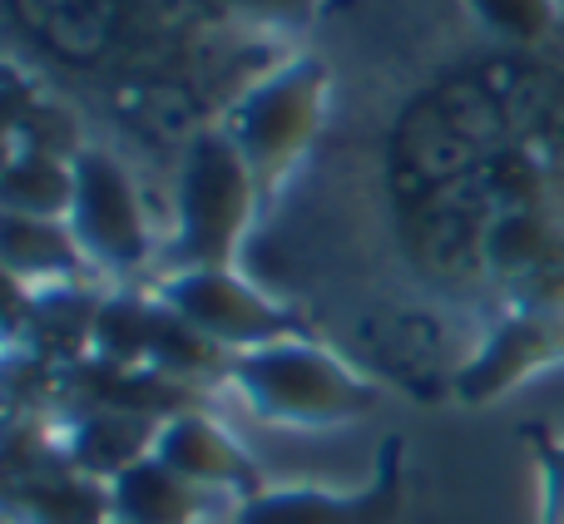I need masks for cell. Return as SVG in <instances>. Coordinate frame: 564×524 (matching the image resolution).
<instances>
[{
    "instance_id": "obj_1",
    "label": "cell",
    "mask_w": 564,
    "mask_h": 524,
    "mask_svg": "<svg viewBox=\"0 0 564 524\" xmlns=\"http://www.w3.org/2000/svg\"><path fill=\"white\" fill-rule=\"evenodd\" d=\"M234 386L243 391L248 411L268 426H341L367 411H377V386L347 371L327 347L307 337H288L273 347L238 351L234 357Z\"/></svg>"
},
{
    "instance_id": "obj_2",
    "label": "cell",
    "mask_w": 564,
    "mask_h": 524,
    "mask_svg": "<svg viewBox=\"0 0 564 524\" xmlns=\"http://www.w3.org/2000/svg\"><path fill=\"white\" fill-rule=\"evenodd\" d=\"M258 208L263 198L234 139L224 129L198 134L178 168V228L164 248V277L194 268H234Z\"/></svg>"
},
{
    "instance_id": "obj_3",
    "label": "cell",
    "mask_w": 564,
    "mask_h": 524,
    "mask_svg": "<svg viewBox=\"0 0 564 524\" xmlns=\"http://www.w3.org/2000/svg\"><path fill=\"white\" fill-rule=\"evenodd\" d=\"M322 114H327V65L312 55H297L278 75L258 79L228 109L224 134L243 154L263 204H273L288 174L302 164V154L312 149V139L322 129Z\"/></svg>"
},
{
    "instance_id": "obj_4",
    "label": "cell",
    "mask_w": 564,
    "mask_h": 524,
    "mask_svg": "<svg viewBox=\"0 0 564 524\" xmlns=\"http://www.w3.org/2000/svg\"><path fill=\"white\" fill-rule=\"evenodd\" d=\"M169 312L198 327L208 341H218L224 351H258L288 337H307L297 317L288 307H278L273 297L253 287L243 272L234 268H194V272H169L154 292Z\"/></svg>"
},
{
    "instance_id": "obj_5",
    "label": "cell",
    "mask_w": 564,
    "mask_h": 524,
    "mask_svg": "<svg viewBox=\"0 0 564 524\" xmlns=\"http://www.w3.org/2000/svg\"><path fill=\"white\" fill-rule=\"evenodd\" d=\"M69 164H75V204H69L65 223L79 253L105 272H139L154 258V243H149L134 178L105 149H75Z\"/></svg>"
},
{
    "instance_id": "obj_6",
    "label": "cell",
    "mask_w": 564,
    "mask_h": 524,
    "mask_svg": "<svg viewBox=\"0 0 564 524\" xmlns=\"http://www.w3.org/2000/svg\"><path fill=\"white\" fill-rule=\"evenodd\" d=\"M401 510H406V440L391 436L367 490L357 495L312 485L263 490L238 505L234 524H401Z\"/></svg>"
},
{
    "instance_id": "obj_7",
    "label": "cell",
    "mask_w": 564,
    "mask_h": 524,
    "mask_svg": "<svg viewBox=\"0 0 564 524\" xmlns=\"http://www.w3.org/2000/svg\"><path fill=\"white\" fill-rule=\"evenodd\" d=\"M564 361V312H545V307H516L490 341L476 357L460 367L456 376V396L466 406H486V401L506 396L510 386L530 381L535 371Z\"/></svg>"
},
{
    "instance_id": "obj_8",
    "label": "cell",
    "mask_w": 564,
    "mask_h": 524,
    "mask_svg": "<svg viewBox=\"0 0 564 524\" xmlns=\"http://www.w3.org/2000/svg\"><path fill=\"white\" fill-rule=\"evenodd\" d=\"M154 456L198 490H234L243 500L263 495V476L248 460V450L218 421H208L204 411H184V416L164 421L154 440Z\"/></svg>"
},
{
    "instance_id": "obj_9",
    "label": "cell",
    "mask_w": 564,
    "mask_h": 524,
    "mask_svg": "<svg viewBox=\"0 0 564 524\" xmlns=\"http://www.w3.org/2000/svg\"><path fill=\"white\" fill-rule=\"evenodd\" d=\"M159 426H164V421L139 416V411L89 406L85 416L75 421V430H69L65 460H69V470H79V476L109 485V480H119L129 466H139V460L154 456Z\"/></svg>"
},
{
    "instance_id": "obj_10",
    "label": "cell",
    "mask_w": 564,
    "mask_h": 524,
    "mask_svg": "<svg viewBox=\"0 0 564 524\" xmlns=\"http://www.w3.org/2000/svg\"><path fill=\"white\" fill-rule=\"evenodd\" d=\"M204 495L208 490L188 485L178 470L149 456L119 480H109V524H198Z\"/></svg>"
},
{
    "instance_id": "obj_11",
    "label": "cell",
    "mask_w": 564,
    "mask_h": 524,
    "mask_svg": "<svg viewBox=\"0 0 564 524\" xmlns=\"http://www.w3.org/2000/svg\"><path fill=\"white\" fill-rule=\"evenodd\" d=\"M0 258L6 272L20 282H65L85 272V253H79L69 223L59 218H20L0 214Z\"/></svg>"
},
{
    "instance_id": "obj_12",
    "label": "cell",
    "mask_w": 564,
    "mask_h": 524,
    "mask_svg": "<svg viewBox=\"0 0 564 524\" xmlns=\"http://www.w3.org/2000/svg\"><path fill=\"white\" fill-rule=\"evenodd\" d=\"M10 520L15 524H109V485L59 470V476H30L10 485Z\"/></svg>"
},
{
    "instance_id": "obj_13",
    "label": "cell",
    "mask_w": 564,
    "mask_h": 524,
    "mask_svg": "<svg viewBox=\"0 0 564 524\" xmlns=\"http://www.w3.org/2000/svg\"><path fill=\"white\" fill-rule=\"evenodd\" d=\"M154 327H159V297L115 292L89 317V351L109 371H144L149 351H154Z\"/></svg>"
},
{
    "instance_id": "obj_14",
    "label": "cell",
    "mask_w": 564,
    "mask_h": 524,
    "mask_svg": "<svg viewBox=\"0 0 564 524\" xmlns=\"http://www.w3.org/2000/svg\"><path fill=\"white\" fill-rule=\"evenodd\" d=\"M75 204V164L50 149H15L0 174V208L20 218H69Z\"/></svg>"
},
{
    "instance_id": "obj_15",
    "label": "cell",
    "mask_w": 564,
    "mask_h": 524,
    "mask_svg": "<svg viewBox=\"0 0 564 524\" xmlns=\"http://www.w3.org/2000/svg\"><path fill=\"white\" fill-rule=\"evenodd\" d=\"M149 371H159V376L188 386V381H204V376H214V371H234V351H224L218 341H208L204 331L188 327L178 312H169L164 302H159V327H154V351H149Z\"/></svg>"
},
{
    "instance_id": "obj_16",
    "label": "cell",
    "mask_w": 564,
    "mask_h": 524,
    "mask_svg": "<svg viewBox=\"0 0 564 524\" xmlns=\"http://www.w3.org/2000/svg\"><path fill=\"white\" fill-rule=\"evenodd\" d=\"M466 10L486 30H496L500 40H520V45L550 35V25L560 15L555 0H466Z\"/></svg>"
},
{
    "instance_id": "obj_17",
    "label": "cell",
    "mask_w": 564,
    "mask_h": 524,
    "mask_svg": "<svg viewBox=\"0 0 564 524\" xmlns=\"http://www.w3.org/2000/svg\"><path fill=\"white\" fill-rule=\"evenodd\" d=\"M214 6L238 20H253V25L288 30V35H297L317 20V0H214Z\"/></svg>"
},
{
    "instance_id": "obj_18",
    "label": "cell",
    "mask_w": 564,
    "mask_h": 524,
    "mask_svg": "<svg viewBox=\"0 0 564 524\" xmlns=\"http://www.w3.org/2000/svg\"><path fill=\"white\" fill-rule=\"evenodd\" d=\"M540 470V524H564V440H550L545 430H530Z\"/></svg>"
}]
</instances>
